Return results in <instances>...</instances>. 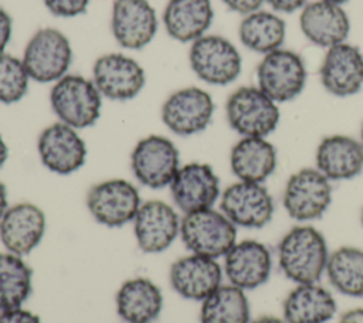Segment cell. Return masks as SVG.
<instances>
[{
	"label": "cell",
	"mask_w": 363,
	"mask_h": 323,
	"mask_svg": "<svg viewBox=\"0 0 363 323\" xmlns=\"http://www.w3.org/2000/svg\"><path fill=\"white\" fill-rule=\"evenodd\" d=\"M328 259L326 239L312 225L294 227L279 241V268L292 282H318L326 269Z\"/></svg>",
	"instance_id": "1"
},
{
	"label": "cell",
	"mask_w": 363,
	"mask_h": 323,
	"mask_svg": "<svg viewBox=\"0 0 363 323\" xmlns=\"http://www.w3.org/2000/svg\"><path fill=\"white\" fill-rule=\"evenodd\" d=\"M51 108L60 120L74 129L92 126L101 113L102 95L81 75L67 74L60 78L50 92Z\"/></svg>",
	"instance_id": "2"
},
{
	"label": "cell",
	"mask_w": 363,
	"mask_h": 323,
	"mask_svg": "<svg viewBox=\"0 0 363 323\" xmlns=\"http://www.w3.org/2000/svg\"><path fill=\"white\" fill-rule=\"evenodd\" d=\"M180 234L187 249L214 259L224 256L237 239L235 225L213 208L187 212L180 222Z\"/></svg>",
	"instance_id": "3"
},
{
	"label": "cell",
	"mask_w": 363,
	"mask_h": 323,
	"mask_svg": "<svg viewBox=\"0 0 363 323\" xmlns=\"http://www.w3.org/2000/svg\"><path fill=\"white\" fill-rule=\"evenodd\" d=\"M230 126L242 137H267L279 122V109L258 86H241L225 103Z\"/></svg>",
	"instance_id": "4"
},
{
	"label": "cell",
	"mask_w": 363,
	"mask_h": 323,
	"mask_svg": "<svg viewBox=\"0 0 363 323\" xmlns=\"http://www.w3.org/2000/svg\"><path fill=\"white\" fill-rule=\"evenodd\" d=\"M30 79L57 82L67 75L72 61L69 40L57 28L45 27L33 34L21 58Z\"/></svg>",
	"instance_id": "5"
},
{
	"label": "cell",
	"mask_w": 363,
	"mask_h": 323,
	"mask_svg": "<svg viewBox=\"0 0 363 323\" xmlns=\"http://www.w3.org/2000/svg\"><path fill=\"white\" fill-rule=\"evenodd\" d=\"M302 57L291 50L278 48L264 55L257 68L258 88L277 103L296 98L306 84Z\"/></svg>",
	"instance_id": "6"
},
{
	"label": "cell",
	"mask_w": 363,
	"mask_h": 323,
	"mask_svg": "<svg viewBox=\"0 0 363 323\" xmlns=\"http://www.w3.org/2000/svg\"><path fill=\"white\" fill-rule=\"evenodd\" d=\"M190 67L194 74L211 85H227L241 72V55L227 38L204 34L191 42L189 51Z\"/></svg>",
	"instance_id": "7"
},
{
	"label": "cell",
	"mask_w": 363,
	"mask_h": 323,
	"mask_svg": "<svg viewBox=\"0 0 363 323\" xmlns=\"http://www.w3.org/2000/svg\"><path fill=\"white\" fill-rule=\"evenodd\" d=\"M332 201L330 180L318 169L306 167L294 173L284 190V207L288 215L306 222L320 218Z\"/></svg>",
	"instance_id": "8"
},
{
	"label": "cell",
	"mask_w": 363,
	"mask_h": 323,
	"mask_svg": "<svg viewBox=\"0 0 363 323\" xmlns=\"http://www.w3.org/2000/svg\"><path fill=\"white\" fill-rule=\"evenodd\" d=\"M130 167L143 186L162 188L172 183L180 169L179 150L167 137L150 135L135 146Z\"/></svg>",
	"instance_id": "9"
},
{
	"label": "cell",
	"mask_w": 363,
	"mask_h": 323,
	"mask_svg": "<svg viewBox=\"0 0 363 323\" xmlns=\"http://www.w3.org/2000/svg\"><path fill=\"white\" fill-rule=\"evenodd\" d=\"M140 204L138 188L123 178L98 183L86 194L89 212L106 227H121L133 221Z\"/></svg>",
	"instance_id": "10"
},
{
	"label": "cell",
	"mask_w": 363,
	"mask_h": 323,
	"mask_svg": "<svg viewBox=\"0 0 363 323\" xmlns=\"http://www.w3.org/2000/svg\"><path fill=\"white\" fill-rule=\"evenodd\" d=\"M220 208L235 227L244 228H262L274 215L272 197L262 183L241 180L223 191Z\"/></svg>",
	"instance_id": "11"
},
{
	"label": "cell",
	"mask_w": 363,
	"mask_h": 323,
	"mask_svg": "<svg viewBox=\"0 0 363 323\" xmlns=\"http://www.w3.org/2000/svg\"><path fill=\"white\" fill-rule=\"evenodd\" d=\"M213 112L211 95L197 86H189L173 92L164 101L162 120L176 135L190 136L208 126Z\"/></svg>",
	"instance_id": "12"
},
{
	"label": "cell",
	"mask_w": 363,
	"mask_h": 323,
	"mask_svg": "<svg viewBox=\"0 0 363 323\" xmlns=\"http://www.w3.org/2000/svg\"><path fill=\"white\" fill-rule=\"evenodd\" d=\"M92 81L102 96L113 101H128L143 89L145 71L136 60L112 52L101 55L95 61Z\"/></svg>",
	"instance_id": "13"
},
{
	"label": "cell",
	"mask_w": 363,
	"mask_h": 323,
	"mask_svg": "<svg viewBox=\"0 0 363 323\" xmlns=\"http://www.w3.org/2000/svg\"><path fill=\"white\" fill-rule=\"evenodd\" d=\"M43 164L57 174H71L84 166L86 146L77 130L62 122L45 128L38 137Z\"/></svg>",
	"instance_id": "14"
},
{
	"label": "cell",
	"mask_w": 363,
	"mask_h": 323,
	"mask_svg": "<svg viewBox=\"0 0 363 323\" xmlns=\"http://www.w3.org/2000/svg\"><path fill=\"white\" fill-rule=\"evenodd\" d=\"M133 230L139 248L147 254H157L176 239L180 221L172 205L160 200H149L140 204L133 218Z\"/></svg>",
	"instance_id": "15"
},
{
	"label": "cell",
	"mask_w": 363,
	"mask_h": 323,
	"mask_svg": "<svg viewBox=\"0 0 363 323\" xmlns=\"http://www.w3.org/2000/svg\"><path fill=\"white\" fill-rule=\"evenodd\" d=\"M111 28L119 45L128 50H140L156 34V11L147 0H115Z\"/></svg>",
	"instance_id": "16"
},
{
	"label": "cell",
	"mask_w": 363,
	"mask_h": 323,
	"mask_svg": "<svg viewBox=\"0 0 363 323\" xmlns=\"http://www.w3.org/2000/svg\"><path fill=\"white\" fill-rule=\"evenodd\" d=\"M272 271V255L255 239L235 242L224 255V272L231 285L251 290L264 285Z\"/></svg>",
	"instance_id": "17"
},
{
	"label": "cell",
	"mask_w": 363,
	"mask_h": 323,
	"mask_svg": "<svg viewBox=\"0 0 363 323\" xmlns=\"http://www.w3.org/2000/svg\"><path fill=\"white\" fill-rule=\"evenodd\" d=\"M170 190L176 205L187 214L211 208L220 197V181L211 166L189 163L177 170Z\"/></svg>",
	"instance_id": "18"
},
{
	"label": "cell",
	"mask_w": 363,
	"mask_h": 323,
	"mask_svg": "<svg viewBox=\"0 0 363 323\" xmlns=\"http://www.w3.org/2000/svg\"><path fill=\"white\" fill-rule=\"evenodd\" d=\"M319 74L329 94L350 96L363 86V54L347 42L333 45L328 48Z\"/></svg>",
	"instance_id": "19"
},
{
	"label": "cell",
	"mask_w": 363,
	"mask_h": 323,
	"mask_svg": "<svg viewBox=\"0 0 363 323\" xmlns=\"http://www.w3.org/2000/svg\"><path fill=\"white\" fill-rule=\"evenodd\" d=\"M223 271L214 258L191 254L173 262L170 283L183 298L204 300L221 286Z\"/></svg>",
	"instance_id": "20"
},
{
	"label": "cell",
	"mask_w": 363,
	"mask_h": 323,
	"mask_svg": "<svg viewBox=\"0 0 363 323\" xmlns=\"http://www.w3.org/2000/svg\"><path fill=\"white\" fill-rule=\"evenodd\" d=\"M45 215L31 203L16 204L0 220V239L9 252L16 255L30 254L43 239Z\"/></svg>",
	"instance_id": "21"
},
{
	"label": "cell",
	"mask_w": 363,
	"mask_h": 323,
	"mask_svg": "<svg viewBox=\"0 0 363 323\" xmlns=\"http://www.w3.org/2000/svg\"><path fill=\"white\" fill-rule=\"evenodd\" d=\"M299 24L303 35L315 45L330 48L346 42L350 21L340 4L318 0L302 8Z\"/></svg>",
	"instance_id": "22"
},
{
	"label": "cell",
	"mask_w": 363,
	"mask_h": 323,
	"mask_svg": "<svg viewBox=\"0 0 363 323\" xmlns=\"http://www.w3.org/2000/svg\"><path fill=\"white\" fill-rule=\"evenodd\" d=\"M316 169L329 180L359 176L363 170L362 142L346 135L323 137L316 149Z\"/></svg>",
	"instance_id": "23"
},
{
	"label": "cell",
	"mask_w": 363,
	"mask_h": 323,
	"mask_svg": "<svg viewBox=\"0 0 363 323\" xmlns=\"http://www.w3.org/2000/svg\"><path fill=\"white\" fill-rule=\"evenodd\" d=\"M285 323H326L336 313V300L323 286L298 283L282 305Z\"/></svg>",
	"instance_id": "24"
},
{
	"label": "cell",
	"mask_w": 363,
	"mask_h": 323,
	"mask_svg": "<svg viewBox=\"0 0 363 323\" xmlns=\"http://www.w3.org/2000/svg\"><path fill=\"white\" fill-rule=\"evenodd\" d=\"M213 16L210 0H169L163 11V23L172 38L193 42L210 28Z\"/></svg>",
	"instance_id": "25"
},
{
	"label": "cell",
	"mask_w": 363,
	"mask_h": 323,
	"mask_svg": "<svg viewBox=\"0 0 363 323\" xmlns=\"http://www.w3.org/2000/svg\"><path fill=\"white\" fill-rule=\"evenodd\" d=\"M230 166L238 180L262 183L277 167V150L265 137H242L231 149Z\"/></svg>",
	"instance_id": "26"
},
{
	"label": "cell",
	"mask_w": 363,
	"mask_h": 323,
	"mask_svg": "<svg viewBox=\"0 0 363 323\" xmlns=\"http://www.w3.org/2000/svg\"><path fill=\"white\" fill-rule=\"evenodd\" d=\"M162 306V292L147 278L129 279L116 293L118 314L128 323H152Z\"/></svg>",
	"instance_id": "27"
},
{
	"label": "cell",
	"mask_w": 363,
	"mask_h": 323,
	"mask_svg": "<svg viewBox=\"0 0 363 323\" xmlns=\"http://www.w3.org/2000/svg\"><path fill=\"white\" fill-rule=\"evenodd\" d=\"M285 34V21L277 14L264 10L247 14L238 27L241 42L251 51L264 55L281 48Z\"/></svg>",
	"instance_id": "28"
},
{
	"label": "cell",
	"mask_w": 363,
	"mask_h": 323,
	"mask_svg": "<svg viewBox=\"0 0 363 323\" xmlns=\"http://www.w3.org/2000/svg\"><path fill=\"white\" fill-rule=\"evenodd\" d=\"M325 273L342 295L363 298V249L340 246L329 254Z\"/></svg>",
	"instance_id": "29"
},
{
	"label": "cell",
	"mask_w": 363,
	"mask_h": 323,
	"mask_svg": "<svg viewBox=\"0 0 363 323\" xmlns=\"http://www.w3.org/2000/svg\"><path fill=\"white\" fill-rule=\"evenodd\" d=\"M201 323H250L245 292L234 285H221L201 303Z\"/></svg>",
	"instance_id": "30"
},
{
	"label": "cell",
	"mask_w": 363,
	"mask_h": 323,
	"mask_svg": "<svg viewBox=\"0 0 363 323\" xmlns=\"http://www.w3.org/2000/svg\"><path fill=\"white\" fill-rule=\"evenodd\" d=\"M31 268L20 255L0 254V310L21 307L31 293Z\"/></svg>",
	"instance_id": "31"
},
{
	"label": "cell",
	"mask_w": 363,
	"mask_h": 323,
	"mask_svg": "<svg viewBox=\"0 0 363 323\" xmlns=\"http://www.w3.org/2000/svg\"><path fill=\"white\" fill-rule=\"evenodd\" d=\"M30 75L21 60L1 52L0 54V102H18L28 89Z\"/></svg>",
	"instance_id": "32"
},
{
	"label": "cell",
	"mask_w": 363,
	"mask_h": 323,
	"mask_svg": "<svg viewBox=\"0 0 363 323\" xmlns=\"http://www.w3.org/2000/svg\"><path fill=\"white\" fill-rule=\"evenodd\" d=\"M89 0H44L45 7L58 17H75L84 13Z\"/></svg>",
	"instance_id": "33"
},
{
	"label": "cell",
	"mask_w": 363,
	"mask_h": 323,
	"mask_svg": "<svg viewBox=\"0 0 363 323\" xmlns=\"http://www.w3.org/2000/svg\"><path fill=\"white\" fill-rule=\"evenodd\" d=\"M0 323H41V320L33 312L17 307L10 310H1Z\"/></svg>",
	"instance_id": "34"
},
{
	"label": "cell",
	"mask_w": 363,
	"mask_h": 323,
	"mask_svg": "<svg viewBox=\"0 0 363 323\" xmlns=\"http://www.w3.org/2000/svg\"><path fill=\"white\" fill-rule=\"evenodd\" d=\"M224 4L233 10V11H237L240 14H250V13H254L257 10H259L261 4L265 1V0H223Z\"/></svg>",
	"instance_id": "35"
},
{
	"label": "cell",
	"mask_w": 363,
	"mask_h": 323,
	"mask_svg": "<svg viewBox=\"0 0 363 323\" xmlns=\"http://www.w3.org/2000/svg\"><path fill=\"white\" fill-rule=\"evenodd\" d=\"M11 30L13 23L9 13L3 8H0V54L4 52L10 38H11Z\"/></svg>",
	"instance_id": "36"
},
{
	"label": "cell",
	"mask_w": 363,
	"mask_h": 323,
	"mask_svg": "<svg viewBox=\"0 0 363 323\" xmlns=\"http://www.w3.org/2000/svg\"><path fill=\"white\" fill-rule=\"evenodd\" d=\"M274 10L281 13H292L298 8H303L306 0H265Z\"/></svg>",
	"instance_id": "37"
},
{
	"label": "cell",
	"mask_w": 363,
	"mask_h": 323,
	"mask_svg": "<svg viewBox=\"0 0 363 323\" xmlns=\"http://www.w3.org/2000/svg\"><path fill=\"white\" fill-rule=\"evenodd\" d=\"M339 323H363V307H354L345 312L340 316Z\"/></svg>",
	"instance_id": "38"
},
{
	"label": "cell",
	"mask_w": 363,
	"mask_h": 323,
	"mask_svg": "<svg viewBox=\"0 0 363 323\" xmlns=\"http://www.w3.org/2000/svg\"><path fill=\"white\" fill-rule=\"evenodd\" d=\"M9 208V203H7V188L6 186L0 181V220L4 215V212Z\"/></svg>",
	"instance_id": "39"
},
{
	"label": "cell",
	"mask_w": 363,
	"mask_h": 323,
	"mask_svg": "<svg viewBox=\"0 0 363 323\" xmlns=\"http://www.w3.org/2000/svg\"><path fill=\"white\" fill-rule=\"evenodd\" d=\"M250 323H285L284 319H279V317H275V316H262V317H258Z\"/></svg>",
	"instance_id": "40"
},
{
	"label": "cell",
	"mask_w": 363,
	"mask_h": 323,
	"mask_svg": "<svg viewBox=\"0 0 363 323\" xmlns=\"http://www.w3.org/2000/svg\"><path fill=\"white\" fill-rule=\"evenodd\" d=\"M7 156H9V149H7V144H6V142L3 140V137L0 135V167L6 163Z\"/></svg>",
	"instance_id": "41"
},
{
	"label": "cell",
	"mask_w": 363,
	"mask_h": 323,
	"mask_svg": "<svg viewBox=\"0 0 363 323\" xmlns=\"http://www.w3.org/2000/svg\"><path fill=\"white\" fill-rule=\"evenodd\" d=\"M323 1H329V3H335V4H342V3H346L349 0H323Z\"/></svg>",
	"instance_id": "42"
},
{
	"label": "cell",
	"mask_w": 363,
	"mask_h": 323,
	"mask_svg": "<svg viewBox=\"0 0 363 323\" xmlns=\"http://www.w3.org/2000/svg\"><path fill=\"white\" fill-rule=\"evenodd\" d=\"M360 142H362V144H363V123H362V130H360Z\"/></svg>",
	"instance_id": "43"
},
{
	"label": "cell",
	"mask_w": 363,
	"mask_h": 323,
	"mask_svg": "<svg viewBox=\"0 0 363 323\" xmlns=\"http://www.w3.org/2000/svg\"><path fill=\"white\" fill-rule=\"evenodd\" d=\"M362 227H363V210H362Z\"/></svg>",
	"instance_id": "44"
}]
</instances>
